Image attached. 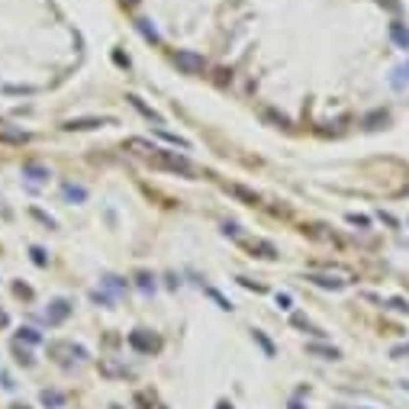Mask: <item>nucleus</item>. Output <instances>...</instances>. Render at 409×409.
Returning <instances> with one entry per match:
<instances>
[{"label": "nucleus", "mask_w": 409, "mask_h": 409, "mask_svg": "<svg viewBox=\"0 0 409 409\" xmlns=\"http://www.w3.org/2000/svg\"><path fill=\"white\" fill-rule=\"evenodd\" d=\"M148 164H155V168H164V171H174V174H184V178H190V174H193V164L187 161L184 155L164 152V148H155V152L148 155Z\"/></svg>", "instance_id": "nucleus-1"}, {"label": "nucleus", "mask_w": 409, "mask_h": 409, "mask_svg": "<svg viewBox=\"0 0 409 409\" xmlns=\"http://www.w3.org/2000/svg\"><path fill=\"white\" fill-rule=\"evenodd\" d=\"M174 65H178L184 74H203V71H206V58L197 55V52H187V48L174 52Z\"/></svg>", "instance_id": "nucleus-2"}, {"label": "nucleus", "mask_w": 409, "mask_h": 409, "mask_svg": "<svg viewBox=\"0 0 409 409\" xmlns=\"http://www.w3.org/2000/svg\"><path fill=\"white\" fill-rule=\"evenodd\" d=\"M226 193H232V197H239V200L251 203V206H255V203H258V193L245 190V187H239V184H226Z\"/></svg>", "instance_id": "nucleus-3"}, {"label": "nucleus", "mask_w": 409, "mask_h": 409, "mask_svg": "<svg viewBox=\"0 0 409 409\" xmlns=\"http://www.w3.org/2000/svg\"><path fill=\"white\" fill-rule=\"evenodd\" d=\"M97 126H107V119H71L65 129H97Z\"/></svg>", "instance_id": "nucleus-4"}, {"label": "nucleus", "mask_w": 409, "mask_h": 409, "mask_svg": "<svg viewBox=\"0 0 409 409\" xmlns=\"http://www.w3.org/2000/svg\"><path fill=\"white\" fill-rule=\"evenodd\" d=\"M309 280H316L319 287H332V290H339V287L345 284V280H339V277H325V274H313Z\"/></svg>", "instance_id": "nucleus-5"}, {"label": "nucleus", "mask_w": 409, "mask_h": 409, "mask_svg": "<svg viewBox=\"0 0 409 409\" xmlns=\"http://www.w3.org/2000/svg\"><path fill=\"white\" fill-rule=\"evenodd\" d=\"M129 103H132V107H136V110H142V113H145V116H148V119H155V123H161V116L155 113V110H148V107H145V103H142V100H139V97H129Z\"/></svg>", "instance_id": "nucleus-6"}, {"label": "nucleus", "mask_w": 409, "mask_h": 409, "mask_svg": "<svg viewBox=\"0 0 409 409\" xmlns=\"http://www.w3.org/2000/svg\"><path fill=\"white\" fill-rule=\"evenodd\" d=\"M390 32H393V39H396V42H400V45H403V48H409V32H406V29H403V26H400V23H393V29H390Z\"/></svg>", "instance_id": "nucleus-7"}, {"label": "nucleus", "mask_w": 409, "mask_h": 409, "mask_svg": "<svg viewBox=\"0 0 409 409\" xmlns=\"http://www.w3.org/2000/svg\"><path fill=\"white\" fill-rule=\"evenodd\" d=\"M65 197H68V200H84L87 190H84V187H71V184H65Z\"/></svg>", "instance_id": "nucleus-8"}, {"label": "nucleus", "mask_w": 409, "mask_h": 409, "mask_svg": "<svg viewBox=\"0 0 409 409\" xmlns=\"http://www.w3.org/2000/svg\"><path fill=\"white\" fill-rule=\"evenodd\" d=\"M42 403H45V406H62L65 396L62 393H48V390H45V393H42Z\"/></svg>", "instance_id": "nucleus-9"}, {"label": "nucleus", "mask_w": 409, "mask_h": 409, "mask_svg": "<svg viewBox=\"0 0 409 409\" xmlns=\"http://www.w3.org/2000/svg\"><path fill=\"white\" fill-rule=\"evenodd\" d=\"M309 351H316V355H325V358H332V361L339 358V351H335V348H319V345H313Z\"/></svg>", "instance_id": "nucleus-10"}, {"label": "nucleus", "mask_w": 409, "mask_h": 409, "mask_svg": "<svg viewBox=\"0 0 409 409\" xmlns=\"http://www.w3.org/2000/svg\"><path fill=\"white\" fill-rule=\"evenodd\" d=\"M348 223H355V226H361V229H367V219H364V216H355V213L348 216Z\"/></svg>", "instance_id": "nucleus-11"}, {"label": "nucleus", "mask_w": 409, "mask_h": 409, "mask_svg": "<svg viewBox=\"0 0 409 409\" xmlns=\"http://www.w3.org/2000/svg\"><path fill=\"white\" fill-rule=\"evenodd\" d=\"M277 303H280V309H290V296H287V294H280Z\"/></svg>", "instance_id": "nucleus-12"}, {"label": "nucleus", "mask_w": 409, "mask_h": 409, "mask_svg": "<svg viewBox=\"0 0 409 409\" xmlns=\"http://www.w3.org/2000/svg\"><path fill=\"white\" fill-rule=\"evenodd\" d=\"M403 355H409V345H400V348H393V358H403Z\"/></svg>", "instance_id": "nucleus-13"}, {"label": "nucleus", "mask_w": 409, "mask_h": 409, "mask_svg": "<svg viewBox=\"0 0 409 409\" xmlns=\"http://www.w3.org/2000/svg\"><path fill=\"white\" fill-rule=\"evenodd\" d=\"M393 309H400V313H409V306H406V300H393Z\"/></svg>", "instance_id": "nucleus-14"}]
</instances>
